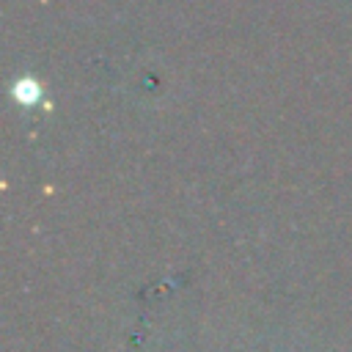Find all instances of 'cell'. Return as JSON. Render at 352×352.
<instances>
[{"label": "cell", "mask_w": 352, "mask_h": 352, "mask_svg": "<svg viewBox=\"0 0 352 352\" xmlns=\"http://www.w3.org/2000/svg\"><path fill=\"white\" fill-rule=\"evenodd\" d=\"M16 99H19L22 104H33V102L38 99V85H36L33 80H22V82L16 85Z\"/></svg>", "instance_id": "obj_1"}]
</instances>
